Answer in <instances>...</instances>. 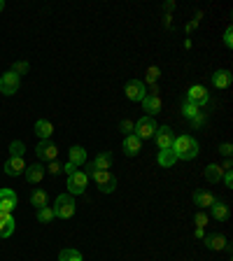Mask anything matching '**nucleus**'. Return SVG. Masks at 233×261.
Instances as JSON below:
<instances>
[{"instance_id": "12", "label": "nucleus", "mask_w": 233, "mask_h": 261, "mask_svg": "<svg viewBox=\"0 0 233 261\" xmlns=\"http://www.w3.org/2000/svg\"><path fill=\"white\" fill-rule=\"evenodd\" d=\"M110 166H112V154H110V152H100V154H96V159L89 163V168L84 170V173L91 175L93 170H110Z\"/></svg>"}, {"instance_id": "2", "label": "nucleus", "mask_w": 233, "mask_h": 261, "mask_svg": "<svg viewBox=\"0 0 233 261\" xmlns=\"http://www.w3.org/2000/svg\"><path fill=\"white\" fill-rule=\"evenodd\" d=\"M54 217L59 219H70L72 215H75V196H70L68 191L65 194H61L59 198L54 201Z\"/></svg>"}, {"instance_id": "4", "label": "nucleus", "mask_w": 233, "mask_h": 261, "mask_svg": "<svg viewBox=\"0 0 233 261\" xmlns=\"http://www.w3.org/2000/svg\"><path fill=\"white\" fill-rule=\"evenodd\" d=\"M87 185H89V175L77 168L72 175H68V185L65 187H68V194L70 196H80L87 191Z\"/></svg>"}, {"instance_id": "13", "label": "nucleus", "mask_w": 233, "mask_h": 261, "mask_svg": "<svg viewBox=\"0 0 233 261\" xmlns=\"http://www.w3.org/2000/svg\"><path fill=\"white\" fill-rule=\"evenodd\" d=\"M3 168H5V175L16 177V175H23V170H26V161H23V156H10Z\"/></svg>"}, {"instance_id": "14", "label": "nucleus", "mask_w": 233, "mask_h": 261, "mask_svg": "<svg viewBox=\"0 0 233 261\" xmlns=\"http://www.w3.org/2000/svg\"><path fill=\"white\" fill-rule=\"evenodd\" d=\"M44 166L42 163H31V166H26V170H23V175H26V182L28 185H40L44 177Z\"/></svg>"}, {"instance_id": "11", "label": "nucleus", "mask_w": 233, "mask_h": 261, "mask_svg": "<svg viewBox=\"0 0 233 261\" xmlns=\"http://www.w3.org/2000/svg\"><path fill=\"white\" fill-rule=\"evenodd\" d=\"M154 140H157L159 149H170L173 147V140H175V133L170 126H159L157 133H154Z\"/></svg>"}, {"instance_id": "23", "label": "nucleus", "mask_w": 233, "mask_h": 261, "mask_svg": "<svg viewBox=\"0 0 233 261\" xmlns=\"http://www.w3.org/2000/svg\"><path fill=\"white\" fill-rule=\"evenodd\" d=\"M212 87L215 89H228L231 87V72L228 70H217L212 75Z\"/></svg>"}, {"instance_id": "39", "label": "nucleus", "mask_w": 233, "mask_h": 261, "mask_svg": "<svg viewBox=\"0 0 233 261\" xmlns=\"http://www.w3.org/2000/svg\"><path fill=\"white\" fill-rule=\"evenodd\" d=\"M203 124H205V117H203V114H198L196 119H191V126H194V128H198V126H203Z\"/></svg>"}, {"instance_id": "18", "label": "nucleus", "mask_w": 233, "mask_h": 261, "mask_svg": "<svg viewBox=\"0 0 233 261\" xmlns=\"http://www.w3.org/2000/svg\"><path fill=\"white\" fill-rule=\"evenodd\" d=\"M124 154L126 156H138V154H140V149H142V140H138L136 136H133V133H131V136H124Z\"/></svg>"}, {"instance_id": "31", "label": "nucleus", "mask_w": 233, "mask_h": 261, "mask_svg": "<svg viewBox=\"0 0 233 261\" xmlns=\"http://www.w3.org/2000/svg\"><path fill=\"white\" fill-rule=\"evenodd\" d=\"M23 152H26V145L21 140L10 142V156H23Z\"/></svg>"}, {"instance_id": "44", "label": "nucleus", "mask_w": 233, "mask_h": 261, "mask_svg": "<svg viewBox=\"0 0 233 261\" xmlns=\"http://www.w3.org/2000/svg\"><path fill=\"white\" fill-rule=\"evenodd\" d=\"M149 96H159V84H152V93Z\"/></svg>"}, {"instance_id": "20", "label": "nucleus", "mask_w": 233, "mask_h": 261, "mask_svg": "<svg viewBox=\"0 0 233 261\" xmlns=\"http://www.w3.org/2000/svg\"><path fill=\"white\" fill-rule=\"evenodd\" d=\"M35 133H38L40 140H51V136H54V124L47 119H38L35 121Z\"/></svg>"}, {"instance_id": "1", "label": "nucleus", "mask_w": 233, "mask_h": 261, "mask_svg": "<svg viewBox=\"0 0 233 261\" xmlns=\"http://www.w3.org/2000/svg\"><path fill=\"white\" fill-rule=\"evenodd\" d=\"M173 154L177 161H191V159L198 156V149H201V145H198V140L191 136H175L173 140Z\"/></svg>"}, {"instance_id": "21", "label": "nucleus", "mask_w": 233, "mask_h": 261, "mask_svg": "<svg viewBox=\"0 0 233 261\" xmlns=\"http://www.w3.org/2000/svg\"><path fill=\"white\" fill-rule=\"evenodd\" d=\"M203 243H205V247H208V250H215V252H219V250H226V247H228L226 238H224V236H219V233L205 236V238H203Z\"/></svg>"}, {"instance_id": "15", "label": "nucleus", "mask_w": 233, "mask_h": 261, "mask_svg": "<svg viewBox=\"0 0 233 261\" xmlns=\"http://www.w3.org/2000/svg\"><path fill=\"white\" fill-rule=\"evenodd\" d=\"M142 110L147 112V117H157V114L163 110L161 98L159 96H145L142 98Z\"/></svg>"}, {"instance_id": "40", "label": "nucleus", "mask_w": 233, "mask_h": 261, "mask_svg": "<svg viewBox=\"0 0 233 261\" xmlns=\"http://www.w3.org/2000/svg\"><path fill=\"white\" fill-rule=\"evenodd\" d=\"M198 21H201V14H196V19H194V21H189V23H187V33H191V31H194V28L198 26Z\"/></svg>"}, {"instance_id": "10", "label": "nucleus", "mask_w": 233, "mask_h": 261, "mask_svg": "<svg viewBox=\"0 0 233 261\" xmlns=\"http://www.w3.org/2000/svg\"><path fill=\"white\" fill-rule=\"evenodd\" d=\"M185 100H191V103H196L198 108H201V105H208V103H210V93H208L205 87H201V84H194V87L187 91V98H185Z\"/></svg>"}, {"instance_id": "25", "label": "nucleus", "mask_w": 233, "mask_h": 261, "mask_svg": "<svg viewBox=\"0 0 233 261\" xmlns=\"http://www.w3.org/2000/svg\"><path fill=\"white\" fill-rule=\"evenodd\" d=\"M31 205L35 207V210H40V207H47L49 205V194L44 189H35L31 194Z\"/></svg>"}, {"instance_id": "28", "label": "nucleus", "mask_w": 233, "mask_h": 261, "mask_svg": "<svg viewBox=\"0 0 233 261\" xmlns=\"http://www.w3.org/2000/svg\"><path fill=\"white\" fill-rule=\"evenodd\" d=\"M59 261H84V259H82V252H80V250L65 247V250L59 252Z\"/></svg>"}, {"instance_id": "7", "label": "nucleus", "mask_w": 233, "mask_h": 261, "mask_svg": "<svg viewBox=\"0 0 233 261\" xmlns=\"http://www.w3.org/2000/svg\"><path fill=\"white\" fill-rule=\"evenodd\" d=\"M124 93L128 100H133V103H142V98H145V93H147V87L140 80H131V82H126Z\"/></svg>"}, {"instance_id": "45", "label": "nucleus", "mask_w": 233, "mask_h": 261, "mask_svg": "<svg viewBox=\"0 0 233 261\" xmlns=\"http://www.w3.org/2000/svg\"><path fill=\"white\" fill-rule=\"evenodd\" d=\"M5 10V0H0V12Z\"/></svg>"}, {"instance_id": "32", "label": "nucleus", "mask_w": 233, "mask_h": 261, "mask_svg": "<svg viewBox=\"0 0 233 261\" xmlns=\"http://www.w3.org/2000/svg\"><path fill=\"white\" fill-rule=\"evenodd\" d=\"M12 72H16L19 77L26 75V72H28V63H26V61H19V63H14V65H12Z\"/></svg>"}, {"instance_id": "33", "label": "nucleus", "mask_w": 233, "mask_h": 261, "mask_svg": "<svg viewBox=\"0 0 233 261\" xmlns=\"http://www.w3.org/2000/svg\"><path fill=\"white\" fill-rule=\"evenodd\" d=\"M119 130L124 133V136H131V133H133V121H131V119H121L119 121Z\"/></svg>"}, {"instance_id": "9", "label": "nucleus", "mask_w": 233, "mask_h": 261, "mask_svg": "<svg viewBox=\"0 0 233 261\" xmlns=\"http://www.w3.org/2000/svg\"><path fill=\"white\" fill-rule=\"evenodd\" d=\"M19 205V196L14 194V189H7V187H3L0 189V212H14V207Z\"/></svg>"}, {"instance_id": "3", "label": "nucleus", "mask_w": 233, "mask_h": 261, "mask_svg": "<svg viewBox=\"0 0 233 261\" xmlns=\"http://www.w3.org/2000/svg\"><path fill=\"white\" fill-rule=\"evenodd\" d=\"M157 119L154 117H140V119L133 124V136L138 138V140H149V138H154V133H157Z\"/></svg>"}, {"instance_id": "24", "label": "nucleus", "mask_w": 233, "mask_h": 261, "mask_svg": "<svg viewBox=\"0 0 233 261\" xmlns=\"http://www.w3.org/2000/svg\"><path fill=\"white\" fill-rule=\"evenodd\" d=\"M203 177L208 179V182H219V179L224 177V170H222V166H217V163H210V166H205V170H203Z\"/></svg>"}, {"instance_id": "22", "label": "nucleus", "mask_w": 233, "mask_h": 261, "mask_svg": "<svg viewBox=\"0 0 233 261\" xmlns=\"http://www.w3.org/2000/svg\"><path fill=\"white\" fill-rule=\"evenodd\" d=\"M210 210H212V217L217 219V222H226L228 215H231V210H228V205L224 201H215L210 205Z\"/></svg>"}, {"instance_id": "41", "label": "nucleus", "mask_w": 233, "mask_h": 261, "mask_svg": "<svg viewBox=\"0 0 233 261\" xmlns=\"http://www.w3.org/2000/svg\"><path fill=\"white\" fill-rule=\"evenodd\" d=\"M75 170H77V166H72L70 161H68V163H65V166H63V173H65V175H72V173H75Z\"/></svg>"}, {"instance_id": "16", "label": "nucleus", "mask_w": 233, "mask_h": 261, "mask_svg": "<svg viewBox=\"0 0 233 261\" xmlns=\"http://www.w3.org/2000/svg\"><path fill=\"white\" fill-rule=\"evenodd\" d=\"M191 198H194V203L198 205V210H205V207H210L212 203L217 201V198H215L210 191H205V189H196L194 194H191Z\"/></svg>"}, {"instance_id": "38", "label": "nucleus", "mask_w": 233, "mask_h": 261, "mask_svg": "<svg viewBox=\"0 0 233 261\" xmlns=\"http://www.w3.org/2000/svg\"><path fill=\"white\" fill-rule=\"evenodd\" d=\"M219 152L224 154L226 159H231V152H233V147H231V142H224L222 147H219Z\"/></svg>"}, {"instance_id": "30", "label": "nucleus", "mask_w": 233, "mask_h": 261, "mask_svg": "<svg viewBox=\"0 0 233 261\" xmlns=\"http://www.w3.org/2000/svg\"><path fill=\"white\" fill-rule=\"evenodd\" d=\"M159 77H161V70H159L157 65H152V68H149V70H147V75H145V82H142V84H157V80Z\"/></svg>"}, {"instance_id": "34", "label": "nucleus", "mask_w": 233, "mask_h": 261, "mask_svg": "<svg viewBox=\"0 0 233 261\" xmlns=\"http://www.w3.org/2000/svg\"><path fill=\"white\" fill-rule=\"evenodd\" d=\"M44 170H47V173L51 175V177H54V175H59L61 170H63V166H61L59 161H49V166H47V168H44Z\"/></svg>"}, {"instance_id": "29", "label": "nucleus", "mask_w": 233, "mask_h": 261, "mask_svg": "<svg viewBox=\"0 0 233 261\" xmlns=\"http://www.w3.org/2000/svg\"><path fill=\"white\" fill-rule=\"evenodd\" d=\"M35 217H38V222H42V224H49L51 222V219H54V210H51V207H40L38 210V215H35Z\"/></svg>"}, {"instance_id": "6", "label": "nucleus", "mask_w": 233, "mask_h": 261, "mask_svg": "<svg viewBox=\"0 0 233 261\" xmlns=\"http://www.w3.org/2000/svg\"><path fill=\"white\" fill-rule=\"evenodd\" d=\"M19 87H21V77L16 75V72L7 70L0 75V93L3 96H14L19 91Z\"/></svg>"}, {"instance_id": "8", "label": "nucleus", "mask_w": 233, "mask_h": 261, "mask_svg": "<svg viewBox=\"0 0 233 261\" xmlns=\"http://www.w3.org/2000/svg\"><path fill=\"white\" fill-rule=\"evenodd\" d=\"M35 154H38L40 161H56L59 156V147L51 140H40L38 147H35Z\"/></svg>"}, {"instance_id": "27", "label": "nucleus", "mask_w": 233, "mask_h": 261, "mask_svg": "<svg viewBox=\"0 0 233 261\" xmlns=\"http://www.w3.org/2000/svg\"><path fill=\"white\" fill-rule=\"evenodd\" d=\"M182 114L191 121V119H196V117L201 114V108H198L196 103H191V100H185V103H182Z\"/></svg>"}, {"instance_id": "5", "label": "nucleus", "mask_w": 233, "mask_h": 261, "mask_svg": "<svg viewBox=\"0 0 233 261\" xmlns=\"http://www.w3.org/2000/svg\"><path fill=\"white\" fill-rule=\"evenodd\" d=\"M91 177L103 194H112V191L117 189V177H114L110 170H93Z\"/></svg>"}, {"instance_id": "26", "label": "nucleus", "mask_w": 233, "mask_h": 261, "mask_svg": "<svg viewBox=\"0 0 233 261\" xmlns=\"http://www.w3.org/2000/svg\"><path fill=\"white\" fill-rule=\"evenodd\" d=\"M157 161H159V166H161V168H173L175 163H177V159H175L173 149H159Z\"/></svg>"}, {"instance_id": "43", "label": "nucleus", "mask_w": 233, "mask_h": 261, "mask_svg": "<svg viewBox=\"0 0 233 261\" xmlns=\"http://www.w3.org/2000/svg\"><path fill=\"white\" fill-rule=\"evenodd\" d=\"M196 238H198V240H203V238H205V233H203V228H196Z\"/></svg>"}, {"instance_id": "36", "label": "nucleus", "mask_w": 233, "mask_h": 261, "mask_svg": "<svg viewBox=\"0 0 233 261\" xmlns=\"http://www.w3.org/2000/svg\"><path fill=\"white\" fill-rule=\"evenodd\" d=\"M224 44H226L228 49H233V28L231 26L224 31Z\"/></svg>"}, {"instance_id": "19", "label": "nucleus", "mask_w": 233, "mask_h": 261, "mask_svg": "<svg viewBox=\"0 0 233 261\" xmlns=\"http://www.w3.org/2000/svg\"><path fill=\"white\" fill-rule=\"evenodd\" d=\"M68 161H70L72 166H77V168L84 166V163H87V149H84L82 145L70 147V149H68Z\"/></svg>"}, {"instance_id": "42", "label": "nucleus", "mask_w": 233, "mask_h": 261, "mask_svg": "<svg viewBox=\"0 0 233 261\" xmlns=\"http://www.w3.org/2000/svg\"><path fill=\"white\" fill-rule=\"evenodd\" d=\"M231 166H233V163H231V159H226V161H224V166H222V170H224V173H226V170H231Z\"/></svg>"}, {"instance_id": "35", "label": "nucleus", "mask_w": 233, "mask_h": 261, "mask_svg": "<svg viewBox=\"0 0 233 261\" xmlns=\"http://www.w3.org/2000/svg\"><path fill=\"white\" fill-rule=\"evenodd\" d=\"M194 222H196V228H203L208 224V215L203 210H198L196 212V217H194Z\"/></svg>"}, {"instance_id": "17", "label": "nucleus", "mask_w": 233, "mask_h": 261, "mask_svg": "<svg viewBox=\"0 0 233 261\" xmlns=\"http://www.w3.org/2000/svg\"><path fill=\"white\" fill-rule=\"evenodd\" d=\"M14 228H16L14 217L10 212H0V238H10L14 233Z\"/></svg>"}, {"instance_id": "37", "label": "nucleus", "mask_w": 233, "mask_h": 261, "mask_svg": "<svg viewBox=\"0 0 233 261\" xmlns=\"http://www.w3.org/2000/svg\"><path fill=\"white\" fill-rule=\"evenodd\" d=\"M222 179H224V185H226V189H233V170H226Z\"/></svg>"}]
</instances>
